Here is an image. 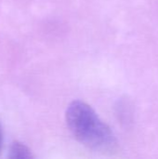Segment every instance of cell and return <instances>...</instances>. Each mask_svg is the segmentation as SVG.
Instances as JSON below:
<instances>
[{
  "mask_svg": "<svg viewBox=\"0 0 158 159\" xmlns=\"http://www.w3.org/2000/svg\"><path fill=\"white\" fill-rule=\"evenodd\" d=\"M65 119L71 133L84 146L103 154L116 150L117 141L110 127L88 103L82 101L71 102L67 107Z\"/></svg>",
  "mask_w": 158,
  "mask_h": 159,
  "instance_id": "1",
  "label": "cell"
},
{
  "mask_svg": "<svg viewBox=\"0 0 158 159\" xmlns=\"http://www.w3.org/2000/svg\"><path fill=\"white\" fill-rule=\"evenodd\" d=\"M8 157L9 158L24 159L32 158V157H34V156L32 155L31 150L26 145H24L23 143H19V142H13L10 145Z\"/></svg>",
  "mask_w": 158,
  "mask_h": 159,
  "instance_id": "2",
  "label": "cell"
},
{
  "mask_svg": "<svg viewBox=\"0 0 158 159\" xmlns=\"http://www.w3.org/2000/svg\"><path fill=\"white\" fill-rule=\"evenodd\" d=\"M3 143H4V135H3V129L0 124V152L2 151L3 148Z\"/></svg>",
  "mask_w": 158,
  "mask_h": 159,
  "instance_id": "3",
  "label": "cell"
}]
</instances>
